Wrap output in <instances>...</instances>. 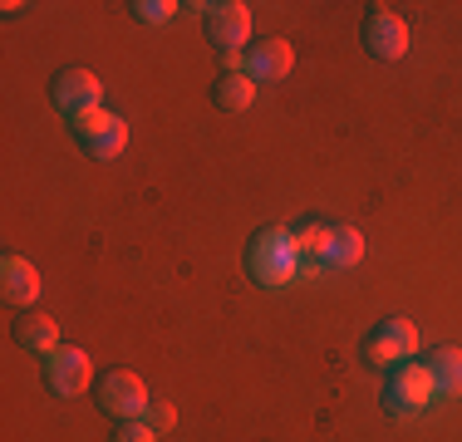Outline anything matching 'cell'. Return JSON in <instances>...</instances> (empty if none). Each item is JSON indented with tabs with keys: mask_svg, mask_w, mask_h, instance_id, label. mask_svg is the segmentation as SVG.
<instances>
[{
	"mask_svg": "<svg viewBox=\"0 0 462 442\" xmlns=\"http://www.w3.org/2000/svg\"><path fill=\"white\" fill-rule=\"evenodd\" d=\"M246 275L261 290H285L300 275V251L291 241V226H261L246 241Z\"/></svg>",
	"mask_w": 462,
	"mask_h": 442,
	"instance_id": "obj_1",
	"label": "cell"
},
{
	"mask_svg": "<svg viewBox=\"0 0 462 442\" xmlns=\"http://www.w3.org/2000/svg\"><path fill=\"white\" fill-rule=\"evenodd\" d=\"M202 30H207V44L217 50V60H241L251 50V5H241V0L202 5Z\"/></svg>",
	"mask_w": 462,
	"mask_h": 442,
	"instance_id": "obj_2",
	"label": "cell"
},
{
	"mask_svg": "<svg viewBox=\"0 0 462 442\" xmlns=\"http://www.w3.org/2000/svg\"><path fill=\"white\" fill-rule=\"evenodd\" d=\"M94 408L114 423H134V418H148L152 398H148V383L128 369H108L104 379L94 383Z\"/></svg>",
	"mask_w": 462,
	"mask_h": 442,
	"instance_id": "obj_3",
	"label": "cell"
},
{
	"mask_svg": "<svg viewBox=\"0 0 462 442\" xmlns=\"http://www.w3.org/2000/svg\"><path fill=\"white\" fill-rule=\"evenodd\" d=\"M433 379H428L423 364L403 359V364H389V373H383V413L393 418H418L428 403H433Z\"/></svg>",
	"mask_w": 462,
	"mask_h": 442,
	"instance_id": "obj_4",
	"label": "cell"
},
{
	"mask_svg": "<svg viewBox=\"0 0 462 442\" xmlns=\"http://www.w3.org/2000/svg\"><path fill=\"white\" fill-rule=\"evenodd\" d=\"M50 104L74 124V118L98 114V108H104V84H98L94 69H84V64H69V69H60V74L50 79Z\"/></svg>",
	"mask_w": 462,
	"mask_h": 442,
	"instance_id": "obj_5",
	"label": "cell"
},
{
	"mask_svg": "<svg viewBox=\"0 0 462 442\" xmlns=\"http://www.w3.org/2000/svg\"><path fill=\"white\" fill-rule=\"evenodd\" d=\"M74 143H79L84 152H89L94 162H114L118 152L128 148V124L118 114H108V108H98V114H84L69 124Z\"/></svg>",
	"mask_w": 462,
	"mask_h": 442,
	"instance_id": "obj_6",
	"label": "cell"
},
{
	"mask_svg": "<svg viewBox=\"0 0 462 442\" xmlns=\"http://www.w3.org/2000/svg\"><path fill=\"white\" fill-rule=\"evenodd\" d=\"M359 40H365V50L374 54V60H383V64H393V60L409 54V25H403V15L389 10V5H369L365 10V20H359Z\"/></svg>",
	"mask_w": 462,
	"mask_h": 442,
	"instance_id": "obj_7",
	"label": "cell"
},
{
	"mask_svg": "<svg viewBox=\"0 0 462 442\" xmlns=\"http://www.w3.org/2000/svg\"><path fill=\"white\" fill-rule=\"evenodd\" d=\"M418 354V325L403 315H389L365 335V359L369 364H403Z\"/></svg>",
	"mask_w": 462,
	"mask_h": 442,
	"instance_id": "obj_8",
	"label": "cell"
},
{
	"mask_svg": "<svg viewBox=\"0 0 462 442\" xmlns=\"http://www.w3.org/2000/svg\"><path fill=\"white\" fill-rule=\"evenodd\" d=\"M40 369H45V389L54 398H79L84 389H89V379H94V364H89V354H84L79 345H60Z\"/></svg>",
	"mask_w": 462,
	"mask_h": 442,
	"instance_id": "obj_9",
	"label": "cell"
},
{
	"mask_svg": "<svg viewBox=\"0 0 462 442\" xmlns=\"http://www.w3.org/2000/svg\"><path fill=\"white\" fill-rule=\"evenodd\" d=\"M291 69H295V50H291V40H281V35L256 40L246 50V64H241V74H246L251 84H281Z\"/></svg>",
	"mask_w": 462,
	"mask_h": 442,
	"instance_id": "obj_10",
	"label": "cell"
},
{
	"mask_svg": "<svg viewBox=\"0 0 462 442\" xmlns=\"http://www.w3.org/2000/svg\"><path fill=\"white\" fill-rule=\"evenodd\" d=\"M10 335H15V345L25 354H40V359H50V354L60 349V325H54L45 309H20Z\"/></svg>",
	"mask_w": 462,
	"mask_h": 442,
	"instance_id": "obj_11",
	"label": "cell"
},
{
	"mask_svg": "<svg viewBox=\"0 0 462 442\" xmlns=\"http://www.w3.org/2000/svg\"><path fill=\"white\" fill-rule=\"evenodd\" d=\"M329 221H315V216H305V221H295L291 226V241H295V251H300V275H320L325 271V251H329Z\"/></svg>",
	"mask_w": 462,
	"mask_h": 442,
	"instance_id": "obj_12",
	"label": "cell"
},
{
	"mask_svg": "<svg viewBox=\"0 0 462 442\" xmlns=\"http://www.w3.org/2000/svg\"><path fill=\"white\" fill-rule=\"evenodd\" d=\"M423 369L433 379L438 398H462V349L457 345H433L423 354Z\"/></svg>",
	"mask_w": 462,
	"mask_h": 442,
	"instance_id": "obj_13",
	"label": "cell"
},
{
	"mask_svg": "<svg viewBox=\"0 0 462 442\" xmlns=\"http://www.w3.org/2000/svg\"><path fill=\"white\" fill-rule=\"evenodd\" d=\"M0 295H5L10 305L30 309V305H35V295H40V271L25 256H5V261H0Z\"/></svg>",
	"mask_w": 462,
	"mask_h": 442,
	"instance_id": "obj_14",
	"label": "cell"
},
{
	"mask_svg": "<svg viewBox=\"0 0 462 442\" xmlns=\"http://www.w3.org/2000/svg\"><path fill=\"white\" fill-rule=\"evenodd\" d=\"M365 261V231L349 226V221H339L335 231H329V251H325V271H349V265Z\"/></svg>",
	"mask_w": 462,
	"mask_h": 442,
	"instance_id": "obj_15",
	"label": "cell"
},
{
	"mask_svg": "<svg viewBox=\"0 0 462 442\" xmlns=\"http://www.w3.org/2000/svg\"><path fill=\"white\" fill-rule=\"evenodd\" d=\"M256 88L261 84H251L246 74H222V79L212 84V104L222 108V114H246V108L256 104Z\"/></svg>",
	"mask_w": 462,
	"mask_h": 442,
	"instance_id": "obj_16",
	"label": "cell"
},
{
	"mask_svg": "<svg viewBox=\"0 0 462 442\" xmlns=\"http://www.w3.org/2000/svg\"><path fill=\"white\" fill-rule=\"evenodd\" d=\"M128 10H134V20H143V25H168L182 5L178 0H134Z\"/></svg>",
	"mask_w": 462,
	"mask_h": 442,
	"instance_id": "obj_17",
	"label": "cell"
},
{
	"mask_svg": "<svg viewBox=\"0 0 462 442\" xmlns=\"http://www.w3.org/2000/svg\"><path fill=\"white\" fill-rule=\"evenodd\" d=\"M108 442H158V433L148 428V418H134V423H118Z\"/></svg>",
	"mask_w": 462,
	"mask_h": 442,
	"instance_id": "obj_18",
	"label": "cell"
},
{
	"mask_svg": "<svg viewBox=\"0 0 462 442\" xmlns=\"http://www.w3.org/2000/svg\"><path fill=\"white\" fill-rule=\"evenodd\" d=\"M172 423H178V413H172V403H152V408H148V428H152V433H168Z\"/></svg>",
	"mask_w": 462,
	"mask_h": 442,
	"instance_id": "obj_19",
	"label": "cell"
}]
</instances>
